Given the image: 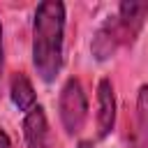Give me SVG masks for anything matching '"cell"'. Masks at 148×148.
Returning a JSON list of instances; mask_svg holds the SVG:
<instances>
[{"mask_svg":"<svg viewBox=\"0 0 148 148\" xmlns=\"http://www.w3.org/2000/svg\"><path fill=\"white\" fill-rule=\"evenodd\" d=\"M65 53V5L44 0L32 16V65L44 83L56 81Z\"/></svg>","mask_w":148,"mask_h":148,"instance_id":"1","label":"cell"},{"mask_svg":"<svg viewBox=\"0 0 148 148\" xmlns=\"http://www.w3.org/2000/svg\"><path fill=\"white\" fill-rule=\"evenodd\" d=\"M148 16V2H136V0H125L118 5V12L102 21V25L95 30L92 35V58L104 62L109 58L116 56L118 49L134 44V39L139 37L143 21Z\"/></svg>","mask_w":148,"mask_h":148,"instance_id":"2","label":"cell"},{"mask_svg":"<svg viewBox=\"0 0 148 148\" xmlns=\"http://www.w3.org/2000/svg\"><path fill=\"white\" fill-rule=\"evenodd\" d=\"M58 111H60V123L67 136H74L83 130L88 118V97L76 76H69L62 83L60 97H58Z\"/></svg>","mask_w":148,"mask_h":148,"instance_id":"3","label":"cell"},{"mask_svg":"<svg viewBox=\"0 0 148 148\" xmlns=\"http://www.w3.org/2000/svg\"><path fill=\"white\" fill-rule=\"evenodd\" d=\"M97 136L106 139L116 127V92L109 79H99L97 83Z\"/></svg>","mask_w":148,"mask_h":148,"instance_id":"4","label":"cell"},{"mask_svg":"<svg viewBox=\"0 0 148 148\" xmlns=\"http://www.w3.org/2000/svg\"><path fill=\"white\" fill-rule=\"evenodd\" d=\"M23 139H25L28 148H49L51 146L49 120L39 104L23 116Z\"/></svg>","mask_w":148,"mask_h":148,"instance_id":"5","label":"cell"},{"mask_svg":"<svg viewBox=\"0 0 148 148\" xmlns=\"http://www.w3.org/2000/svg\"><path fill=\"white\" fill-rule=\"evenodd\" d=\"M9 99H12V104H14L18 111H23V113H28L30 109L37 106L35 88H32L30 79H28L23 72H18V74L12 76V83H9Z\"/></svg>","mask_w":148,"mask_h":148,"instance_id":"6","label":"cell"},{"mask_svg":"<svg viewBox=\"0 0 148 148\" xmlns=\"http://www.w3.org/2000/svg\"><path fill=\"white\" fill-rule=\"evenodd\" d=\"M132 148H148V83H143L136 95V123L132 134Z\"/></svg>","mask_w":148,"mask_h":148,"instance_id":"7","label":"cell"},{"mask_svg":"<svg viewBox=\"0 0 148 148\" xmlns=\"http://www.w3.org/2000/svg\"><path fill=\"white\" fill-rule=\"evenodd\" d=\"M0 148H12V139L2 127H0Z\"/></svg>","mask_w":148,"mask_h":148,"instance_id":"8","label":"cell"},{"mask_svg":"<svg viewBox=\"0 0 148 148\" xmlns=\"http://www.w3.org/2000/svg\"><path fill=\"white\" fill-rule=\"evenodd\" d=\"M2 67H5V51H2V23H0V81H2Z\"/></svg>","mask_w":148,"mask_h":148,"instance_id":"9","label":"cell"},{"mask_svg":"<svg viewBox=\"0 0 148 148\" xmlns=\"http://www.w3.org/2000/svg\"><path fill=\"white\" fill-rule=\"evenodd\" d=\"M76 148H92V141H79Z\"/></svg>","mask_w":148,"mask_h":148,"instance_id":"10","label":"cell"}]
</instances>
